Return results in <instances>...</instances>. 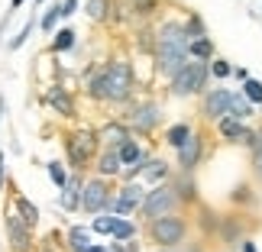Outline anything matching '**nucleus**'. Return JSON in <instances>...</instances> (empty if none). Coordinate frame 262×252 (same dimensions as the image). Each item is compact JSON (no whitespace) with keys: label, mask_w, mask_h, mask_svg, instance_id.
<instances>
[{"label":"nucleus","mask_w":262,"mask_h":252,"mask_svg":"<svg viewBox=\"0 0 262 252\" xmlns=\"http://www.w3.org/2000/svg\"><path fill=\"white\" fill-rule=\"evenodd\" d=\"M100 81H104V100L107 104H126L133 97V68L129 62L117 58L100 68Z\"/></svg>","instance_id":"nucleus-3"},{"label":"nucleus","mask_w":262,"mask_h":252,"mask_svg":"<svg viewBox=\"0 0 262 252\" xmlns=\"http://www.w3.org/2000/svg\"><path fill=\"white\" fill-rule=\"evenodd\" d=\"M58 10H62V16H72L78 13V0H65V4H58Z\"/></svg>","instance_id":"nucleus-38"},{"label":"nucleus","mask_w":262,"mask_h":252,"mask_svg":"<svg viewBox=\"0 0 262 252\" xmlns=\"http://www.w3.org/2000/svg\"><path fill=\"white\" fill-rule=\"evenodd\" d=\"M114 220H117V214H114V217H97L94 223H91V230H94V233L110 236V233H114Z\"/></svg>","instance_id":"nucleus-35"},{"label":"nucleus","mask_w":262,"mask_h":252,"mask_svg":"<svg viewBox=\"0 0 262 252\" xmlns=\"http://www.w3.org/2000/svg\"><path fill=\"white\" fill-rule=\"evenodd\" d=\"M46 168H49V178H52V185H55L58 191H62V188L68 185V171H65L62 165H58V162H49Z\"/></svg>","instance_id":"nucleus-33"},{"label":"nucleus","mask_w":262,"mask_h":252,"mask_svg":"<svg viewBox=\"0 0 262 252\" xmlns=\"http://www.w3.org/2000/svg\"><path fill=\"white\" fill-rule=\"evenodd\" d=\"M110 185L104 181V175L94 178V181H88V185L81 188V210L84 214H100V210H107L110 207Z\"/></svg>","instance_id":"nucleus-9"},{"label":"nucleus","mask_w":262,"mask_h":252,"mask_svg":"<svg viewBox=\"0 0 262 252\" xmlns=\"http://www.w3.org/2000/svg\"><path fill=\"white\" fill-rule=\"evenodd\" d=\"M84 252H104V246H94V243H91V246H88Z\"/></svg>","instance_id":"nucleus-44"},{"label":"nucleus","mask_w":262,"mask_h":252,"mask_svg":"<svg viewBox=\"0 0 262 252\" xmlns=\"http://www.w3.org/2000/svg\"><path fill=\"white\" fill-rule=\"evenodd\" d=\"M233 78H236V81H246L249 72H246V68H233Z\"/></svg>","instance_id":"nucleus-41"},{"label":"nucleus","mask_w":262,"mask_h":252,"mask_svg":"<svg viewBox=\"0 0 262 252\" xmlns=\"http://www.w3.org/2000/svg\"><path fill=\"white\" fill-rule=\"evenodd\" d=\"M217 133L227 139V143H249V136H253V129L246 126V120H236V117H220L217 120Z\"/></svg>","instance_id":"nucleus-13"},{"label":"nucleus","mask_w":262,"mask_h":252,"mask_svg":"<svg viewBox=\"0 0 262 252\" xmlns=\"http://www.w3.org/2000/svg\"><path fill=\"white\" fill-rule=\"evenodd\" d=\"M126 120H129V126H133L136 133L149 136L159 123H162V110H159L156 100H143V104H133V107H129Z\"/></svg>","instance_id":"nucleus-7"},{"label":"nucleus","mask_w":262,"mask_h":252,"mask_svg":"<svg viewBox=\"0 0 262 252\" xmlns=\"http://www.w3.org/2000/svg\"><path fill=\"white\" fill-rule=\"evenodd\" d=\"M100 139H104L110 149H120V146L129 139V129H126L123 123H107L104 129H100Z\"/></svg>","instance_id":"nucleus-17"},{"label":"nucleus","mask_w":262,"mask_h":252,"mask_svg":"<svg viewBox=\"0 0 262 252\" xmlns=\"http://www.w3.org/2000/svg\"><path fill=\"white\" fill-rule=\"evenodd\" d=\"M0 188H4V152H0Z\"/></svg>","instance_id":"nucleus-43"},{"label":"nucleus","mask_w":262,"mask_h":252,"mask_svg":"<svg viewBox=\"0 0 262 252\" xmlns=\"http://www.w3.org/2000/svg\"><path fill=\"white\" fill-rule=\"evenodd\" d=\"M58 19H62V10H58V7H52V10H49V13L42 16V29H46V33H52Z\"/></svg>","instance_id":"nucleus-36"},{"label":"nucleus","mask_w":262,"mask_h":252,"mask_svg":"<svg viewBox=\"0 0 262 252\" xmlns=\"http://www.w3.org/2000/svg\"><path fill=\"white\" fill-rule=\"evenodd\" d=\"M175 152H178V168L181 171H194L201 165V158H204V136H201V133H191L185 139V146H178Z\"/></svg>","instance_id":"nucleus-11"},{"label":"nucleus","mask_w":262,"mask_h":252,"mask_svg":"<svg viewBox=\"0 0 262 252\" xmlns=\"http://www.w3.org/2000/svg\"><path fill=\"white\" fill-rule=\"evenodd\" d=\"M97 171L104 178H110V175H120V171H123V158H120V152L117 149H104V152H100V158H97Z\"/></svg>","instance_id":"nucleus-15"},{"label":"nucleus","mask_w":262,"mask_h":252,"mask_svg":"<svg viewBox=\"0 0 262 252\" xmlns=\"http://www.w3.org/2000/svg\"><path fill=\"white\" fill-rule=\"evenodd\" d=\"M46 104L52 107L55 113H62V117H75V100L62 87H52V90H49V94H46Z\"/></svg>","instance_id":"nucleus-14"},{"label":"nucleus","mask_w":262,"mask_h":252,"mask_svg":"<svg viewBox=\"0 0 262 252\" xmlns=\"http://www.w3.org/2000/svg\"><path fill=\"white\" fill-rule=\"evenodd\" d=\"M117 152H120V158H123V165H136V162H139V158H146V155H149V152H146V149H143V146H139V143H136V139H133V136H129V139H126V143H123V146H120V149H117Z\"/></svg>","instance_id":"nucleus-21"},{"label":"nucleus","mask_w":262,"mask_h":252,"mask_svg":"<svg viewBox=\"0 0 262 252\" xmlns=\"http://www.w3.org/2000/svg\"><path fill=\"white\" fill-rule=\"evenodd\" d=\"M36 4H42V0H36Z\"/></svg>","instance_id":"nucleus-48"},{"label":"nucleus","mask_w":262,"mask_h":252,"mask_svg":"<svg viewBox=\"0 0 262 252\" xmlns=\"http://www.w3.org/2000/svg\"><path fill=\"white\" fill-rule=\"evenodd\" d=\"M256 171H259V178H262V155H256Z\"/></svg>","instance_id":"nucleus-45"},{"label":"nucleus","mask_w":262,"mask_h":252,"mask_svg":"<svg viewBox=\"0 0 262 252\" xmlns=\"http://www.w3.org/2000/svg\"><path fill=\"white\" fill-rule=\"evenodd\" d=\"M146 181H152V185H159V181L168 178V162H162V158H149L146 162V171H143Z\"/></svg>","instance_id":"nucleus-23"},{"label":"nucleus","mask_w":262,"mask_h":252,"mask_svg":"<svg viewBox=\"0 0 262 252\" xmlns=\"http://www.w3.org/2000/svg\"><path fill=\"white\" fill-rule=\"evenodd\" d=\"M143 197H146V188L136 185V181H129V185H123L114 197H110V207L107 210H110V214H117V217H129V214H136V210H139Z\"/></svg>","instance_id":"nucleus-6"},{"label":"nucleus","mask_w":262,"mask_h":252,"mask_svg":"<svg viewBox=\"0 0 262 252\" xmlns=\"http://www.w3.org/2000/svg\"><path fill=\"white\" fill-rule=\"evenodd\" d=\"M88 16L97 19V23H104L110 16V0H88Z\"/></svg>","instance_id":"nucleus-28"},{"label":"nucleus","mask_w":262,"mask_h":252,"mask_svg":"<svg viewBox=\"0 0 262 252\" xmlns=\"http://www.w3.org/2000/svg\"><path fill=\"white\" fill-rule=\"evenodd\" d=\"M188 55L210 62V58L217 55V49H214V42H210V36H201V39H191V42H188Z\"/></svg>","instance_id":"nucleus-19"},{"label":"nucleus","mask_w":262,"mask_h":252,"mask_svg":"<svg viewBox=\"0 0 262 252\" xmlns=\"http://www.w3.org/2000/svg\"><path fill=\"white\" fill-rule=\"evenodd\" d=\"M185 236H188V223L178 214H165V217L149 220V239L159 249H175L185 243Z\"/></svg>","instance_id":"nucleus-4"},{"label":"nucleus","mask_w":262,"mask_h":252,"mask_svg":"<svg viewBox=\"0 0 262 252\" xmlns=\"http://www.w3.org/2000/svg\"><path fill=\"white\" fill-rule=\"evenodd\" d=\"M181 204L172 181H159V185H152V191H146L143 204H139V214H143L146 220H156V217H165V214H175V207Z\"/></svg>","instance_id":"nucleus-5"},{"label":"nucleus","mask_w":262,"mask_h":252,"mask_svg":"<svg viewBox=\"0 0 262 252\" xmlns=\"http://www.w3.org/2000/svg\"><path fill=\"white\" fill-rule=\"evenodd\" d=\"M185 33H188V39L207 36V26H204V19H201V13H191V16L185 19Z\"/></svg>","instance_id":"nucleus-27"},{"label":"nucleus","mask_w":262,"mask_h":252,"mask_svg":"<svg viewBox=\"0 0 262 252\" xmlns=\"http://www.w3.org/2000/svg\"><path fill=\"white\" fill-rule=\"evenodd\" d=\"M159 252H178V246H175V249H159Z\"/></svg>","instance_id":"nucleus-46"},{"label":"nucleus","mask_w":262,"mask_h":252,"mask_svg":"<svg viewBox=\"0 0 262 252\" xmlns=\"http://www.w3.org/2000/svg\"><path fill=\"white\" fill-rule=\"evenodd\" d=\"M220 233H224L227 246H239V243H243V236H239V226H236V220H227V223L220 226Z\"/></svg>","instance_id":"nucleus-31"},{"label":"nucleus","mask_w":262,"mask_h":252,"mask_svg":"<svg viewBox=\"0 0 262 252\" xmlns=\"http://www.w3.org/2000/svg\"><path fill=\"white\" fill-rule=\"evenodd\" d=\"M81 181H78V178H68V185L62 188V207L65 210H78V207H81Z\"/></svg>","instance_id":"nucleus-18"},{"label":"nucleus","mask_w":262,"mask_h":252,"mask_svg":"<svg viewBox=\"0 0 262 252\" xmlns=\"http://www.w3.org/2000/svg\"><path fill=\"white\" fill-rule=\"evenodd\" d=\"M233 200H249V188H246V185H239V188H236V194H233Z\"/></svg>","instance_id":"nucleus-39"},{"label":"nucleus","mask_w":262,"mask_h":252,"mask_svg":"<svg viewBox=\"0 0 262 252\" xmlns=\"http://www.w3.org/2000/svg\"><path fill=\"white\" fill-rule=\"evenodd\" d=\"M7 236H10V243H13L16 252H26L29 243H33V226L13 210V214H7Z\"/></svg>","instance_id":"nucleus-12"},{"label":"nucleus","mask_w":262,"mask_h":252,"mask_svg":"<svg viewBox=\"0 0 262 252\" xmlns=\"http://www.w3.org/2000/svg\"><path fill=\"white\" fill-rule=\"evenodd\" d=\"M253 113H256V104L243 94V90H239V94L233 90V97H230V117H236V120H249Z\"/></svg>","instance_id":"nucleus-16"},{"label":"nucleus","mask_w":262,"mask_h":252,"mask_svg":"<svg viewBox=\"0 0 262 252\" xmlns=\"http://www.w3.org/2000/svg\"><path fill=\"white\" fill-rule=\"evenodd\" d=\"M23 7V0H10V13H13V10H19Z\"/></svg>","instance_id":"nucleus-42"},{"label":"nucleus","mask_w":262,"mask_h":252,"mask_svg":"<svg viewBox=\"0 0 262 252\" xmlns=\"http://www.w3.org/2000/svg\"><path fill=\"white\" fill-rule=\"evenodd\" d=\"M233 75V68H230V62L227 58H210V78H217V81H224V78H230Z\"/></svg>","instance_id":"nucleus-29"},{"label":"nucleus","mask_w":262,"mask_h":252,"mask_svg":"<svg viewBox=\"0 0 262 252\" xmlns=\"http://www.w3.org/2000/svg\"><path fill=\"white\" fill-rule=\"evenodd\" d=\"M97 139L100 133H94V129H78V133L68 136V158H72V165H88V158L94 155V149H97Z\"/></svg>","instance_id":"nucleus-8"},{"label":"nucleus","mask_w":262,"mask_h":252,"mask_svg":"<svg viewBox=\"0 0 262 252\" xmlns=\"http://www.w3.org/2000/svg\"><path fill=\"white\" fill-rule=\"evenodd\" d=\"M0 113H4V97H0Z\"/></svg>","instance_id":"nucleus-47"},{"label":"nucleus","mask_w":262,"mask_h":252,"mask_svg":"<svg viewBox=\"0 0 262 252\" xmlns=\"http://www.w3.org/2000/svg\"><path fill=\"white\" fill-rule=\"evenodd\" d=\"M110 236H114L117 243H129V239L136 236V226L129 223L126 217H117V220H114V233H110Z\"/></svg>","instance_id":"nucleus-25"},{"label":"nucleus","mask_w":262,"mask_h":252,"mask_svg":"<svg viewBox=\"0 0 262 252\" xmlns=\"http://www.w3.org/2000/svg\"><path fill=\"white\" fill-rule=\"evenodd\" d=\"M68 246H72L75 252H84L91 246V230L88 226H72L68 230Z\"/></svg>","instance_id":"nucleus-24"},{"label":"nucleus","mask_w":262,"mask_h":252,"mask_svg":"<svg viewBox=\"0 0 262 252\" xmlns=\"http://www.w3.org/2000/svg\"><path fill=\"white\" fill-rule=\"evenodd\" d=\"M243 94L253 100L256 107H262V81H256V78H246V81H243Z\"/></svg>","instance_id":"nucleus-30"},{"label":"nucleus","mask_w":262,"mask_h":252,"mask_svg":"<svg viewBox=\"0 0 262 252\" xmlns=\"http://www.w3.org/2000/svg\"><path fill=\"white\" fill-rule=\"evenodd\" d=\"M188 33H185V23H178V19H165L162 26L156 29V72L162 78H172L181 65L188 62Z\"/></svg>","instance_id":"nucleus-1"},{"label":"nucleus","mask_w":262,"mask_h":252,"mask_svg":"<svg viewBox=\"0 0 262 252\" xmlns=\"http://www.w3.org/2000/svg\"><path fill=\"white\" fill-rule=\"evenodd\" d=\"M172 188H175L178 200H194V197H198V188H194V178H191V171H181V175L172 181Z\"/></svg>","instance_id":"nucleus-20"},{"label":"nucleus","mask_w":262,"mask_h":252,"mask_svg":"<svg viewBox=\"0 0 262 252\" xmlns=\"http://www.w3.org/2000/svg\"><path fill=\"white\" fill-rule=\"evenodd\" d=\"M239 249H243V252H259L253 239H243V243H239Z\"/></svg>","instance_id":"nucleus-40"},{"label":"nucleus","mask_w":262,"mask_h":252,"mask_svg":"<svg viewBox=\"0 0 262 252\" xmlns=\"http://www.w3.org/2000/svg\"><path fill=\"white\" fill-rule=\"evenodd\" d=\"M230 97H233V90H227V87H207L204 100H201V113H204V120L217 123L220 117H227L230 113Z\"/></svg>","instance_id":"nucleus-10"},{"label":"nucleus","mask_w":262,"mask_h":252,"mask_svg":"<svg viewBox=\"0 0 262 252\" xmlns=\"http://www.w3.org/2000/svg\"><path fill=\"white\" fill-rule=\"evenodd\" d=\"M16 214L23 217L29 226H36V223H39V207L33 204V200H26V197H16Z\"/></svg>","instance_id":"nucleus-26"},{"label":"nucleus","mask_w":262,"mask_h":252,"mask_svg":"<svg viewBox=\"0 0 262 252\" xmlns=\"http://www.w3.org/2000/svg\"><path fill=\"white\" fill-rule=\"evenodd\" d=\"M207 81H210V62H204V58H188V62L168 78V94H172V97L204 94Z\"/></svg>","instance_id":"nucleus-2"},{"label":"nucleus","mask_w":262,"mask_h":252,"mask_svg":"<svg viewBox=\"0 0 262 252\" xmlns=\"http://www.w3.org/2000/svg\"><path fill=\"white\" fill-rule=\"evenodd\" d=\"M159 10V0H133V13L136 16H152Z\"/></svg>","instance_id":"nucleus-34"},{"label":"nucleus","mask_w":262,"mask_h":252,"mask_svg":"<svg viewBox=\"0 0 262 252\" xmlns=\"http://www.w3.org/2000/svg\"><path fill=\"white\" fill-rule=\"evenodd\" d=\"M194 133L188 123H175V126H168L165 129V146H172V149H178V146H185V139Z\"/></svg>","instance_id":"nucleus-22"},{"label":"nucleus","mask_w":262,"mask_h":252,"mask_svg":"<svg viewBox=\"0 0 262 252\" xmlns=\"http://www.w3.org/2000/svg\"><path fill=\"white\" fill-rule=\"evenodd\" d=\"M33 26H36V19H29V23H26L23 29H19V36L13 39V42H10V49H19V45H23L26 39H29V33H33Z\"/></svg>","instance_id":"nucleus-37"},{"label":"nucleus","mask_w":262,"mask_h":252,"mask_svg":"<svg viewBox=\"0 0 262 252\" xmlns=\"http://www.w3.org/2000/svg\"><path fill=\"white\" fill-rule=\"evenodd\" d=\"M72 45H75V29H62V33H55V42H52L55 52H68Z\"/></svg>","instance_id":"nucleus-32"}]
</instances>
